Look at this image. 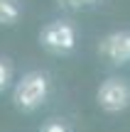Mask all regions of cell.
I'll return each mask as SVG.
<instances>
[{
    "mask_svg": "<svg viewBox=\"0 0 130 132\" xmlns=\"http://www.w3.org/2000/svg\"><path fill=\"white\" fill-rule=\"evenodd\" d=\"M49 98V76L44 71H27L12 88V105L20 113H34Z\"/></svg>",
    "mask_w": 130,
    "mask_h": 132,
    "instance_id": "obj_1",
    "label": "cell"
},
{
    "mask_svg": "<svg viewBox=\"0 0 130 132\" xmlns=\"http://www.w3.org/2000/svg\"><path fill=\"white\" fill-rule=\"evenodd\" d=\"M39 44L47 49L49 54H71L76 47V27L69 20H54V22L44 24L39 32Z\"/></svg>",
    "mask_w": 130,
    "mask_h": 132,
    "instance_id": "obj_2",
    "label": "cell"
},
{
    "mask_svg": "<svg viewBox=\"0 0 130 132\" xmlns=\"http://www.w3.org/2000/svg\"><path fill=\"white\" fill-rule=\"evenodd\" d=\"M96 100H98V108L103 113H123V110L130 108V83L125 78H106L96 90Z\"/></svg>",
    "mask_w": 130,
    "mask_h": 132,
    "instance_id": "obj_3",
    "label": "cell"
},
{
    "mask_svg": "<svg viewBox=\"0 0 130 132\" xmlns=\"http://www.w3.org/2000/svg\"><path fill=\"white\" fill-rule=\"evenodd\" d=\"M98 54L113 66L128 64L130 61V32L125 29V32H113L108 37H103L101 44H98Z\"/></svg>",
    "mask_w": 130,
    "mask_h": 132,
    "instance_id": "obj_4",
    "label": "cell"
},
{
    "mask_svg": "<svg viewBox=\"0 0 130 132\" xmlns=\"http://www.w3.org/2000/svg\"><path fill=\"white\" fill-rule=\"evenodd\" d=\"M20 15H22V5L17 0H0V24L12 27V24H17Z\"/></svg>",
    "mask_w": 130,
    "mask_h": 132,
    "instance_id": "obj_5",
    "label": "cell"
},
{
    "mask_svg": "<svg viewBox=\"0 0 130 132\" xmlns=\"http://www.w3.org/2000/svg\"><path fill=\"white\" fill-rule=\"evenodd\" d=\"M10 81H12V61L7 56H0V93L7 90Z\"/></svg>",
    "mask_w": 130,
    "mask_h": 132,
    "instance_id": "obj_6",
    "label": "cell"
},
{
    "mask_svg": "<svg viewBox=\"0 0 130 132\" xmlns=\"http://www.w3.org/2000/svg\"><path fill=\"white\" fill-rule=\"evenodd\" d=\"M39 132H69V127L62 120H47V122L39 127Z\"/></svg>",
    "mask_w": 130,
    "mask_h": 132,
    "instance_id": "obj_7",
    "label": "cell"
},
{
    "mask_svg": "<svg viewBox=\"0 0 130 132\" xmlns=\"http://www.w3.org/2000/svg\"><path fill=\"white\" fill-rule=\"evenodd\" d=\"M62 7H66V10H76V7H81V5H86V0H57Z\"/></svg>",
    "mask_w": 130,
    "mask_h": 132,
    "instance_id": "obj_8",
    "label": "cell"
},
{
    "mask_svg": "<svg viewBox=\"0 0 130 132\" xmlns=\"http://www.w3.org/2000/svg\"><path fill=\"white\" fill-rule=\"evenodd\" d=\"M96 3H101V0H86V5H96Z\"/></svg>",
    "mask_w": 130,
    "mask_h": 132,
    "instance_id": "obj_9",
    "label": "cell"
}]
</instances>
